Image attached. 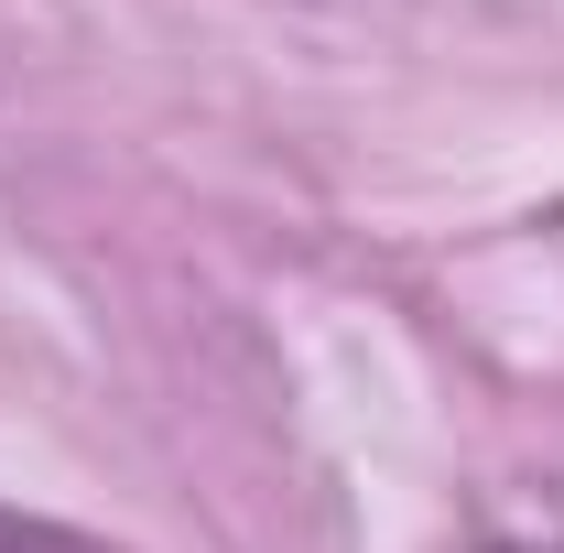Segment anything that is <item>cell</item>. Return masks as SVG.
<instances>
[{"mask_svg":"<svg viewBox=\"0 0 564 553\" xmlns=\"http://www.w3.org/2000/svg\"><path fill=\"white\" fill-rule=\"evenodd\" d=\"M0 553H87V543H66V532H33V521H0Z\"/></svg>","mask_w":564,"mask_h":553,"instance_id":"1","label":"cell"}]
</instances>
